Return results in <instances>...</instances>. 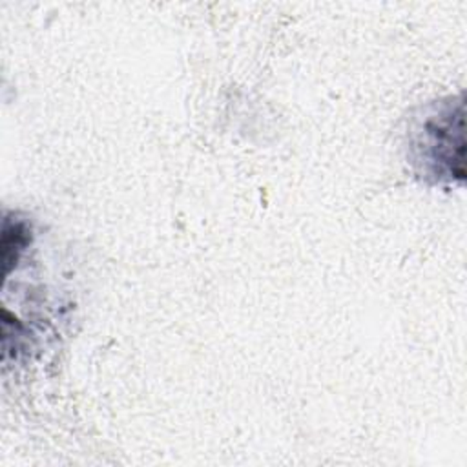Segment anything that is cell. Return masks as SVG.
Here are the masks:
<instances>
[{
    "mask_svg": "<svg viewBox=\"0 0 467 467\" xmlns=\"http://www.w3.org/2000/svg\"><path fill=\"white\" fill-rule=\"evenodd\" d=\"M462 104L452 109V104H445L438 113L429 115L416 140L418 161L436 179H463V122Z\"/></svg>",
    "mask_w": 467,
    "mask_h": 467,
    "instance_id": "1",
    "label": "cell"
}]
</instances>
